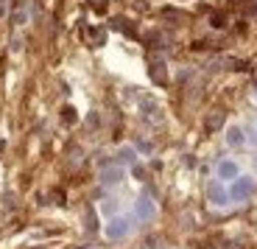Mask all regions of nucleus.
I'll return each instance as SVG.
<instances>
[{
  "mask_svg": "<svg viewBox=\"0 0 257 249\" xmlns=\"http://www.w3.org/2000/svg\"><path fill=\"white\" fill-rule=\"evenodd\" d=\"M132 213H135L137 221H151V218L157 216V205H154V199L148 196V193H140V196L135 199V205H132Z\"/></svg>",
  "mask_w": 257,
  "mask_h": 249,
  "instance_id": "20e7f679",
  "label": "nucleus"
},
{
  "mask_svg": "<svg viewBox=\"0 0 257 249\" xmlns=\"http://www.w3.org/2000/svg\"><path fill=\"white\" fill-rule=\"evenodd\" d=\"M257 193V179L249 177V174H240L235 182H229V196L232 202H246Z\"/></svg>",
  "mask_w": 257,
  "mask_h": 249,
  "instance_id": "f257e3e1",
  "label": "nucleus"
},
{
  "mask_svg": "<svg viewBox=\"0 0 257 249\" xmlns=\"http://www.w3.org/2000/svg\"><path fill=\"white\" fill-rule=\"evenodd\" d=\"M224 140L229 148H243L246 143H249V137H246V129L240 126V123H229L224 132Z\"/></svg>",
  "mask_w": 257,
  "mask_h": 249,
  "instance_id": "39448f33",
  "label": "nucleus"
},
{
  "mask_svg": "<svg viewBox=\"0 0 257 249\" xmlns=\"http://www.w3.org/2000/svg\"><path fill=\"white\" fill-rule=\"evenodd\" d=\"M128 232H132V216H115L103 227V235L109 238V241H123Z\"/></svg>",
  "mask_w": 257,
  "mask_h": 249,
  "instance_id": "f03ea898",
  "label": "nucleus"
},
{
  "mask_svg": "<svg viewBox=\"0 0 257 249\" xmlns=\"http://www.w3.org/2000/svg\"><path fill=\"white\" fill-rule=\"evenodd\" d=\"M249 143H254V146H257V129H254V134L249 137Z\"/></svg>",
  "mask_w": 257,
  "mask_h": 249,
  "instance_id": "9d476101",
  "label": "nucleus"
},
{
  "mask_svg": "<svg viewBox=\"0 0 257 249\" xmlns=\"http://www.w3.org/2000/svg\"><path fill=\"white\" fill-rule=\"evenodd\" d=\"M215 177H218L221 182H235V179L240 177L238 160H218V165H215Z\"/></svg>",
  "mask_w": 257,
  "mask_h": 249,
  "instance_id": "423d86ee",
  "label": "nucleus"
},
{
  "mask_svg": "<svg viewBox=\"0 0 257 249\" xmlns=\"http://www.w3.org/2000/svg\"><path fill=\"white\" fill-rule=\"evenodd\" d=\"M98 210H101V216L106 218V221H109V218H115V216H120V213H117V199H103Z\"/></svg>",
  "mask_w": 257,
  "mask_h": 249,
  "instance_id": "6e6552de",
  "label": "nucleus"
},
{
  "mask_svg": "<svg viewBox=\"0 0 257 249\" xmlns=\"http://www.w3.org/2000/svg\"><path fill=\"white\" fill-rule=\"evenodd\" d=\"M123 179H126V168L123 165H109V168L101 171V185L103 188H115V185H120Z\"/></svg>",
  "mask_w": 257,
  "mask_h": 249,
  "instance_id": "0eeeda50",
  "label": "nucleus"
},
{
  "mask_svg": "<svg viewBox=\"0 0 257 249\" xmlns=\"http://www.w3.org/2000/svg\"><path fill=\"white\" fill-rule=\"evenodd\" d=\"M6 12V0H0V14Z\"/></svg>",
  "mask_w": 257,
  "mask_h": 249,
  "instance_id": "9b49d317",
  "label": "nucleus"
},
{
  "mask_svg": "<svg viewBox=\"0 0 257 249\" xmlns=\"http://www.w3.org/2000/svg\"><path fill=\"white\" fill-rule=\"evenodd\" d=\"M207 199H210L212 207H226V205H229L232 196H229V188H226V182H221L218 177L210 179V182H207Z\"/></svg>",
  "mask_w": 257,
  "mask_h": 249,
  "instance_id": "7ed1b4c3",
  "label": "nucleus"
},
{
  "mask_svg": "<svg viewBox=\"0 0 257 249\" xmlns=\"http://www.w3.org/2000/svg\"><path fill=\"white\" fill-rule=\"evenodd\" d=\"M117 157H120V162H137V151H135V148H120Z\"/></svg>",
  "mask_w": 257,
  "mask_h": 249,
  "instance_id": "1a4fd4ad",
  "label": "nucleus"
}]
</instances>
